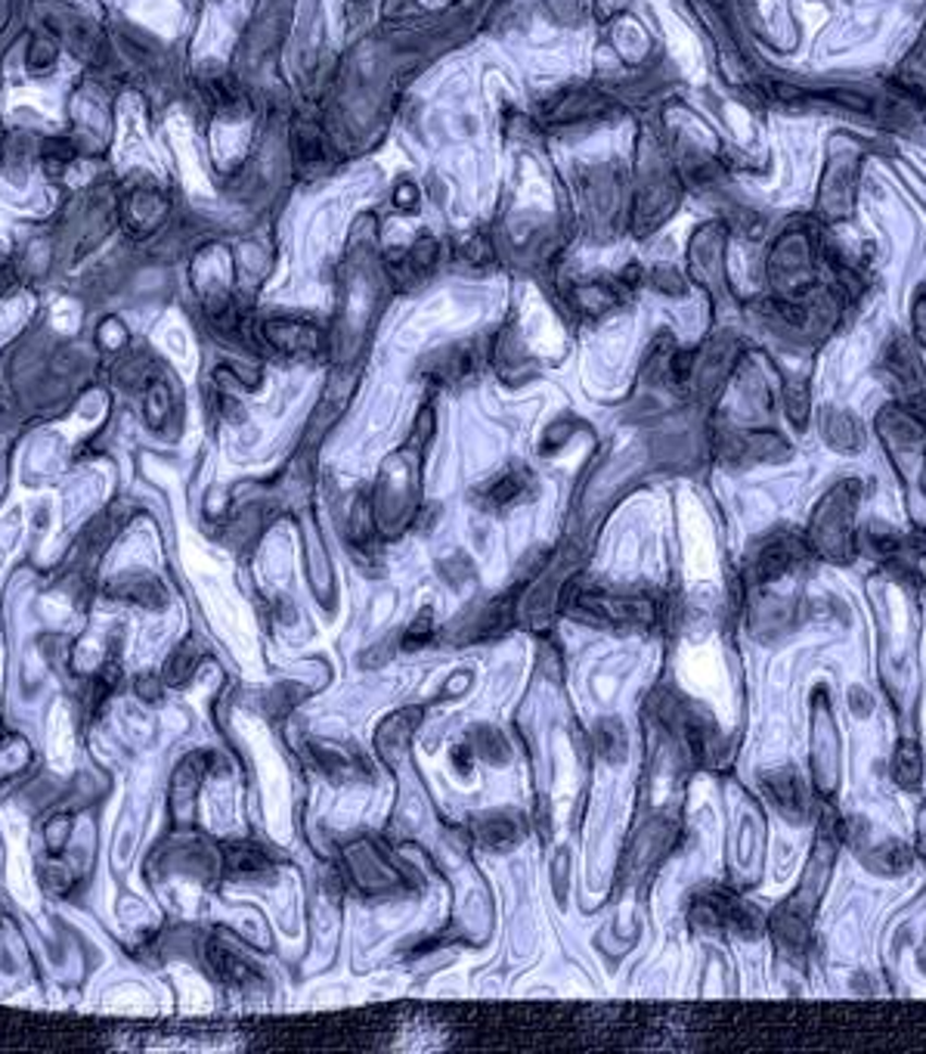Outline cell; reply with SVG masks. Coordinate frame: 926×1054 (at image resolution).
<instances>
[{
    "label": "cell",
    "instance_id": "7a4b0ae2",
    "mask_svg": "<svg viewBox=\"0 0 926 1054\" xmlns=\"http://www.w3.org/2000/svg\"><path fill=\"white\" fill-rule=\"evenodd\" d=\"M921 767H924V760H921L917 748L914 745H902L899 753H896V779L902 785H914L921 779Z\"/></svg>",
    "mask_w": 926,
    "mask_h": 1054
},
{
    "label": "cell",
    "instance_id": "3957f363",
    "mask_svg": "<svg viewBox=\"0 0 926 1054\" xmlns=\"http://www.w3.org/2000/svg\"><path fill=\"white\" fill-rule=\"evenodd\" d=\"M69 819L65 816H60V832H57V819L47 825V844H50V850H62V844H65V837H69Z\"/></svg>",
    "mask_w": 926,
    "mask_h": 1054
},
{
    "label": "cell",
    "instance_id": "6da1fadb",
    "mask_svg": "<svg viewBox=\"0 0 926 1054\" xmlns=\"http://www.w3.org/2000/svg\"><path fill=\"white\" fill-rule=\"evenodd\" d=\"M771 797H775V804L785 812L803 810V788H800V782L790 772L771 782Z\"/></svg>",
    "mask_w": 926,
    "mask_h": 1054
}]
</instances>
